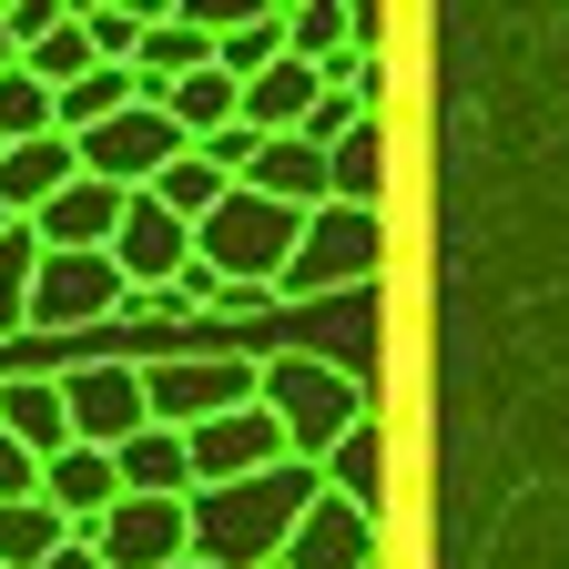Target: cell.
<instances>
[{"label": "cell", "instance_id": "cell-1", "mask_svg": "<svg viewBox=\"0 0 569 569\" xmlns=\"http://www.w3.org/2000/svg\"><path fill=\"white\" fill-rule=\"evenodd\" d=\"M316 498H326V468H306V458H284L264 478H234V488H193V559H213V569H284V549H296Z\"/></svg>", "mask_w": 569, "mask_h": 569}, {"label": "cell", "instance_id": "cell-2", "mask_svg": "<svg viewBox=\"0 0 569 569\" xmlns=\"http://www.w3.org/2000/svg\"><path fill=\"white\" fill-rule=\"evenodd\" d=\"M264 417L296 438L306 468H326L336 438L367 427V387H356L346 367H326V356H264Z\"/></svg>", "mask_w": 569, "mask_h": 569}, {"label": "cell", "instance_id": "cell-3", "mask_svg": "<svg viewBox=\"0 0 569 569\" xmlns=\"http://www.w3.org/2000/svg\"><path fill=\"white\" fill-rule=\"evenodd\" d=\"M142 397H153V427L193 438L234 407H264V367L254 356H142Z\"/></svg>", "mask_w": 569, "mask_h": 569}, {"label": "cell", "instance_id": "cell-4", "mask_svg": "<svg viewBox=\"0 0 569 569\" xmlns=\"http://www.w3.org/2000/svg\"><path fill=\"white\" fill-rule=\"evenodd\" d=\"M296 234H306V213H284L254 183H234L224 203H213V224H193V254L224 284H274L284 264H296Z\"/></svg>", "mask_w": 569, "mask_h": 569}, {"label": "cell", "instance_id": "cell-5", "mask_svg": "<svg viewBox=\"0 0 569 569\" xmlns=\"http://www.w3.org/2000/svg\"><path fill=\"white\" fill-rule=\"evenodd\" d=\"M387 254V224L377 213H356V203H326L306 213V234H296V264L274 274V306H316V296H346V284H367Z\"/></svg>", "mask_w": 569, "mask_h": 569}, {"label": "cell", "instance_id": "cell-6", "mask_svg": "<svg viewBox=\"0 0 569 569\" xmlns=\"http://www.w3.org/2000/svg\"><path fill=\"white\" fill-rule=\"evenodd\" d=\"M183 153H193V142H183V122H173L163 102H132L122 122L82 132V173H92V183H112V193H153Z\"/></svg>", "mask_w": 569, "mask_h": 569}, {"label": "cell", "instance_id": "cell-7", "mask_svg": "<svg viewBox=\"0 0 569 569\" xmlns=\"http://www.w3.org/2000/svg\"><path fill=\"white\" fill-rule=\"evenodd\" d=\"M122 306H132V284H122L112 254H51V244H41L31 336H82V326H102V316H122Z\"/></svg>", "mask_w": 569, "mask_h": 569}, {"label": "cell", "instance_id": "cell-8", "mask_svg": "<svg viewBox=\"0 0 569 569\" xmlns=\"http://www.w3.org/2000/svg\"><path fill=\"white\" fill-rule=\"evenodd\" d=\"M82 539L102 549V569H173V559H193V498H122Z\"/></svg>", "mask_w": 569, "mask_h": 569}, {"label": "cell", "instance_id": "cell-9", "mask_svg": "<svg viewBox=\"0 0 569 569\" xmlns=\"http://www.w3.org/2000/svg\"><path fill=\"white\" fill-rule=\"evenodd\" d=\"M61 397H71V438H82V448H122V438H142V427H153L142 367H112V356L71 367V377H61Z\"/></svg>", "mask_w": 569, "mask_h": 569}, {"label": "cell", "instance_id": "cell-10", "mask_svg": "<svg viewBox=\"0 0 569 569\" xmlns=\"http://www.w3.org/2000/svg\"><path fill=\"white\" fill-rule=\"evenodd\" d=\"M112 264H122L132 296H153V284H183V264H193V224H183L163 193H132V203H122V234H112Z\"/></svg>", "mask_w": 569, "mask_h": 569}, {"label": "cell", "instance_id": "cell-11", "mask_svg": "<svg viewBox=\"0 0 569 569\" xmlns=\"http://www.w3.org/2000/svg\"><path fill=\"white\" fill-rule=\"evenodd\" d=\"M193 488H234V478H264V468H284L296 458V438L264 417V407H234V417H213V427H193Z\"/></svg>", "mask_w": 569, "mask_h": 569}, {"label": "cell", "instance_id": "cell-12", "mask_svg": "<svg viewBox=\"0 0 569 569\" xmlns=\"http://www.w3.org/2000/svg\"><path fill=\"white\" fill-rule=\"evenodd\" d=\"M71 183H82V142L71 132H41V142H11V153H0V213H11V224H41Z\"/></svg>", "mask_w": 569, "mask_h": 569}, {"label": "cell", "instance_id": "cell-13", "mask_svg": "<svg viewBox=\"0 0 569 569\" xmlns=\"http://www.w3.org/2000/svg\"><path fill=\"white\" fill-rule=\"evenodd\" d=\"M326 92H336V82H326V71H316V61H296V51H284L274 71H254V82H244V132H264V142H284V132H306Z\"/></svg>", "mask_w": 569, "mask_h": 569}, {"label": "cell", "instance_id": "cell-14", "mask_svg": "<svg viewBox=\"0 0 569 569\" xmlns=\"http://www.w3.org/2000/svg\"><path fill=\"white\" fill-rule=\"evenodd\" d=\"M41 498H51L71 529H102V519L122 509V458H112V448H61V458L41 468Z\"/></svg>", "mask_w": 569, "mask_h": 569}, {"label": "cell", "instance_id": "cell-15", "mask_svg": "<svg viewBox=\"0 0 569 569\" xmlns=\"http://www.w3.org/2000/svg\"><path fill=\"white\" fill-rule=\"evenodd\" d=\"M284 569H377V519L326 488L306 509V529H296V549H284Z\"/></svg>", "mask_w": 569, "mask_h": 569}, {"label": "cell", "instance_id": "cell-16", "mask_svg": "<svg viewBox=\"0 0 569 569\" xmlns=\"http://www.w3.org/2000/svg\"><path fill=\"white\" fill-rule=\"evenodd\" d=\"M244 183H254L264 203H284V213H326V203H336V163L316 153L306 132H284V142H264Z\"/></svg>", "mask_w": 569, "mask_h": 569}, {"label": "cell", "instance_id": "cell-17", "mask_svg": "<svg viewBox=\"0 0 569 569\" xmlns=\"http://www.w3.org/2000/svg\"><path fill=\"white\" fill-rule=\"evenodd\" d=\"M11 31H21V61L41 71L51 92H71V82H92V71H102V51H92L82 11H11Z\"/></svg>", "mask_w": 569, "mask_h": 569}, {"label": "cell", "instance_id": "cell-18", "mask_svg": "<svg viewBox=\"0 0 569 569\" xmlns=\"http://www.w3.org/2000/svg\"><path fill=\"white\" fill-rule=\"evenodd\" d=\"M122 203H132V193H112V183H92V173H82V183H71V193L41 213L31 234H41L51 254H112V234H122Z\"/></svg>", "mask_w": 569, "mask_h": 569}, {"label": "cell", "instance_id": "cell-19", "mask_svg": "<svg viewBox=\"0 0 569 569\" xmlns=\"http://www.w3.org/2000/svg\"><path fill=\"white\" fill-rule=\"evenodd\" d=\"M0 427H11V438L51 468L61 448H82L71 438V397H61V377H0Z\"/></svg>", "mask_w": 569, "mask_h": 569}, {"label": "cell", "instance_id": "cell-20", "mask_svg": "<svg viewBox=\"0 0 569 569\" xmlns=\"http://www.w3.org/2000/svg\"><path fill=\"white\" fill-rule=\"evenodd\" d=\"M122 458V498H193V448L173 427H142V438L112 448Z\"/></svg>", "mask_w": 569, "mask_h": 569}, {"label": "cell", "instance_id": "cell-21", "mask_svg": "<svg viewBox=\"0 0 569 569\" xmlns=\"http://www.w3.org/2000/svg\"><path fill=\"white\" fill-rule=\"evenodd\" d=\"M71 539H82V529H71L51 498H21V509H0V569H51Z\"/></svg>", "mask_w": 569, "mask_h": 569}, {"label": "cell", "instance_id": "cell-22", "mask_svg": "<svg viewBox=\"0 0 569 569\" xmlns=\"http://www.w3.org/2000/svg\"><path fill=\"white\" fill-rule=\"evenodd\" d=\"M326 488L346 498V509H387V438H377V417L356 427V438H336V458H326Z\"/></svg>", "mask_w": 569, "mask_h": 569}, {"label": "cell", "instance_id": "cell-23", "mask_svg": "<svg viewBox=\"0 0 569 569\" xmlns=\"http://www.w3.org/2000/svg\"><path fill=\"white\" fill-rule=\"evenodd\" d=\"M41 132H61V92L31 61H11L0 71V153H11V142H41Z\"/></svg>", "mask_w": 569, "mask_h": 569}, {"label": "cell", "instance_id": "cell-24", "mask_svg": "<svg viewBox=\"0 0 569 569\" xmlns=\"http://www.w3.org/2000/svg\"><path fill=\"white\" fill-rule=\"evenodd\" d=\"M213 61H224L234 82L274 71V61H284V11H244V21H213Z\"/></svg>", "mask_w": 569, "mask_h": 569}, {"label": "cell", "instance_id": "cell-25", "mask_svg": "<svg viewBox=\"0 0 569 569\" xmlns=\"http://www.w3.org/2000/svg\"><path fill=\"white\" fill-rule=\"evenodd\" d=\"M31 284H41V234H0V346L31 336Z\"/></svg>", "mask_w": 569, "mask_h": 569}, {"label": "cell", "instance_id": "cell-26", "mask_svg": "<svg viewBox=\"0 0 569 569\" xmlns=\"http://www.w3.org/2000/svg\"><path fill=\"white\" fill-rule=\"evenodd\" d=\"M326 163H336V203L377 213V193H387V132H377V122H367V132H346Z\"/></svg>", "mask_w": 569, "mask_h": 569}, {"label": "cell", "instance_id": "cell-27", "mask_svg": "<svg viewBox=\"0 0 569 569\" xmlns=\"http://www.w3.org/2000/svg\"><path fill=\"white\" fill-rule=\"evenodd\" d=\"M153 193H163V203L183 213V224H213V203H224V193H234V173H224V163H213V153H183V163H173V173H163Z\"/></svg>", "mask_w": 569, "mask_h": 569}, {"label": "cell", "instance_id": "cell-28", "mask_svg": "<svg viewBox=\"0 0 569 569\" xmlns=\"http://www.w3.org/2000/svg\"><path fill=\"white\" fill-rule=\"evenodd\" d=\"M21 498H41V458L0 427V509H21Z\"/></svg>", "mask_w": 569, "mask_h": 569}, {"label": "cell", "instance_id": "cell-29", "mask_svg": "<svg viewBox=\"0 0 569 569\" xmlns=\"http://www.w3.org/2000/svg\"><path fill=\"white\" fill-rule=\"evenodd\" d=\"M173 316H193L173 284H153V296H132V306H122V326H173Z\"/></svg>", "mask_w": 569, "mask_h": 569}, {"label": "cell", "instance_id": "cell-30", "mask_svg": "<svg viewBox=\"0 0 569 569\" xmlns=\"http://www.w3.org/2000/svg\"><path fill=\"white\" fill-rule=\"evenodd\" d=\"M51 569H102V549H92V539H71V549H61Z\"/></svg>", "mask_w": 569, "mask_h": 569}, {"label": "cell", "instance_id": "cell-31", "mask_svg": "<svg viewBox=\"0 0 569 569\" xmlns=\"http://www.w3.org/2000/svg\"><path fill=\"white\" fill-rule=\"evenodd\" d=\"M21 61V31H11V11H0V71H11Z\"/></svg>", "mask_w": 569, "mask_h": 569}, {"label": "cell", "instance_id": "cell-32", "mask_svg": "<svg viewBox=\"0 0 569 569\" xmlns=\"http://www.w3.org/2000/svg\"><path fill=\"white\" fill-rule=\"evenodd\" d=\"M173 569H213V559H173Z\"/></svg>", "mask_w": 569, "mask_h": 569}]
</instances>
